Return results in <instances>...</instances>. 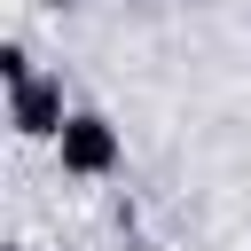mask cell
<instances>
[{"label": "cell", "mask_w": 251, "mask_h": 251, "mask_svg": "<svg viewBox=\"0 0 251 251\" xmlns=\"http://www.w3.org/2000/svg\"><path fill=\"white\" fill-rule=\"evenodd\" d=\"M55 8H63V0H55Z\"/></svg>", "instance_id": "3957f363"}, {"label": "cell", "mask_w": 251, "mask_h": 251, "mask_svg": "<svg viewBox=\"0 0 251 251\" xmlns=\"http://www.w3.org/2000/svg\"><path fill=\"white\" fill-rule=\"evenodd\" d=\"M55 141H63V165H71V173H110V165H118V133H110L102 118H86V110L63 118Z\"/></svg>", "instance_id": "6da1fadb"}, {"label": "cell", "mask_w": 251, "mask_h": 251, "mask_svg": "<svg viewBox=\"0 0 251 251\" xmlns=\"http://www.w3.org/2000/svg\"><path fill=\"white\" fill-rule=\"evenodd\" d=\"M16 133H63V94L47 78H24L16 86Z\"/></svg>", "instance_id": "7a4b0ae2"}]
</instances>
